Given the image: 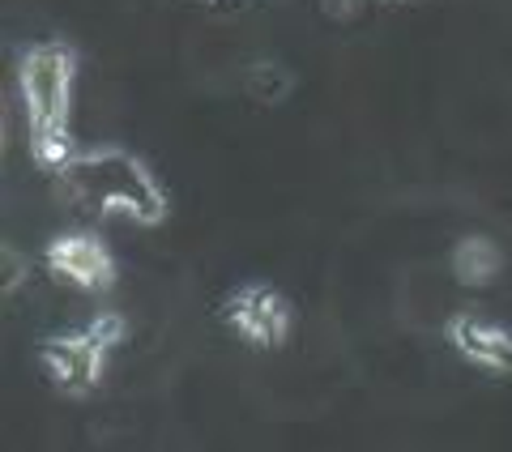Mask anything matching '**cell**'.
Here are the masks:
<instances>
[{
  "label": "cell",
  "instance_id": "7",
  "mask_svg": "<svg viewBox=\"0 0 512 452\" xmlns=\"http://www.w3.org/2000/svg\"><path fill=\"white\" fill-rule=\"evenodd\" d=\"M500 265H504V256L487 235H470L453 248V273L466 286H487L500 273Z\"/></svg>",
  "mask_w": 512,
  "mask_h": 452
},
{
  "label": "cell",
  "instance_id": "1",
  "mask_svg": "<svg viewBox=\"0 0 512 452\" xmlns=\"http://www.w3.org/2000/svg\"><path fill=\"white\" fill-rule=\"evenodd\" d=\"M64 184L77 192V201L99 209V214H120L128 222H158L163 218V192L150 180V171L124 150L77 154L64 167Z\"/></svg>",
  "mask_w": 512,
  "mask_h": 452
},
{
  "label": "cell",
  "instance_id": "8",
  "mask_svg": "<svg viewBox=\"0 0 512 452\" xmlns=\"http://www.w3.org/2000/svg\"><path fill=\"white\" fill-rule=\"evenodd\" d=\"M30 150H35V163L47 171H64L77 158L69 128H39V133H30Z\"/></svg>",
  "mask_w": 512,
  "mask_h": 452
},
{
  "label": "cell",
  "instance_id": "9",
  "mask_svg": "<svg viewBox=\"0 0 512 452\" xmlns=\"http://www.w3.org/2000/svg\"><path fill=\"white\" fill-rule=\"evenodd\" d=\"M295 77L282 69V64H256V69L248 73V94L256 103H282L286 94H291Z\"/></svg>",
  "mask_w": 512,
  "mask_h": 452
},
{
  "label": "cell",
  "instance_id": "5",
  "mask_svg": "<svg viewBox=\"0 0 512 452\" xmlns=\"http://www.w3.org/2000/svg\"><path fill=\"white\" fill-rule=\"evenodd\" d=\"M47 265H52L60 278H69L73 286H86V290H103L116 278L111 252L90 235H60L56 244L47 248Z\"/></svg>",
  "mask_w": 512,
  "mask_h": 452
},
{
  "label": "cell",
  "instance_id": "2",
  "mask_svg": "<svg viewBox=\"0 0 512 452\" xmlns=\"http://www.w3.org/2000/svg\"><path fill=\"white\" fill-rule=\"evenodd\" d=\"M69 90H73V56L64 47H30L22 56V99L30 116V133L39 128H69Z\"/></svg>",
  "mask_w": 512,
  "mask_h": 452
},
{
  "label": "cell",
  "instance_id": "3",
  "mask_svg": "<svg viewBox=\"0 0 512 452\" xmlns=\"http://www.w3.org/2000/svg\"><path fill=\"white\" fill-rule=\"evenodd\" d=\"M222 316H227V325L248 346H261V350L282 346L286 333H291V308H286V299L274 286H239L227 299Z\"/></svg>",
  "mask_w": 512,
  "mask_h": 452
},
{
  "label": "cell",
  "instance_id": "6",
  "mask_svg": "<svg viewBox=\"0 0 512 452\" xmlns=\"http://www.w3.org/2000/svg\"><path fill=\"white\" fill-rule=\"evenodd\" d=\"M448 342L478 367L512 371V333L500 325H487V320H478V316H453L448 320Z\"/></svg>",
  "mask_w": 512,
  "mask_h": 452
},
{
  "label": "cell",
  "instance_id": "4",
  "mask_svg": "<svg viewBox=\"0 0 512 452\" xmlns=\"http://www.w3.org/2000/svg\"><path fill=\"white\" fill-rule=\"evenodd\" d=\"M103 354H107V346L90 329L86 333H64V337H52V342L43 346V367L60 389L82 393V389H94V384H99Z\"/></svg>",
  "mask_w": 512,
  "mask_h": 452
},
{
  "label": "cell",
  "instance_id": "10",
  "mask_svg": "<svg viewBox=\"0 0 512 452\" xmlns=\"http://www.w3.org/2000/svg\"><path fill=\"white\" fill-rule=\"evenodd\" d=\"M90 333L99 337V342L111 350V346H116L120 337H124V320H120V316H99V320H94V325H90Z\"/></svg>",
  "mask_w": 512,
  "mask_h": 452
}]
</instances>
